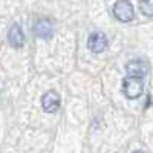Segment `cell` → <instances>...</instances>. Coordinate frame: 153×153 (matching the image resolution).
<instances>
[{"instance_id": "1", "label": "cell", "mask_w": 153, "mask_h": 153, "mask_svg": "<svg viewBox=\"0 0 153 153\" xmlns=\"http://www.w3.org/2000/svg\"><path fill=\"white\" fill-rule=\"evenodd\" d=\"M144 91V83L141 78H132V76H126L123 81V92L127 98L135 100L138 97H141Z\"/></svg>"}, {"instance_id": "2", "label": "cell", "mask_w": 153, "mask_h": 153, "mask_svg": "<svg viewBox=\"0 0 153 153\" xmlns=\"http://www.w3.org/2000/svg\"><path fill=\"white\" fill-rule=\"evenodd\" d=\"M113 16L117 17L120 22H130L133 20L135 17V11H133V6L129 0H118L113 6Z\"/></svg>"}, {"instance_id": "3", "label": "cell", "mask_w": 153, "mask_h": 153, "mask_svg": "<svg viewBox=\"0 0 153 153\" xmlns=\"http://www.w3.org/2000/svg\"><path fill=\"white\" fill-rule=\"evenodd\" d=\"M149 68H147V63L143 60H132L126 65V72L127 76H132V78H141L146 76Z\"/></svg>"}, {"instance_id": "4", "label": "cell", "mask_w": 153, "mask_h": 153, "mask_svg": "<svg viewBox=\"0 0 153 153\" xmlns=\"http://www.w3.org/2000/svg\"><path fill=\"white\" fill-rule=\"evenodd\" d=\"M34 34L40 38H51L54 34V23L45 17L38 19L34 23Z\"/></svg>"}, {"instance_id": "5", "label": "cell", "mask_w": 153, "mask_h": 153, "mask_svg": "<svg viewBox=\"0 0 153 153\" xmlns=\"http://www.w3.org/2000/svg\"><path fill=\"white\" fill-rule=\"evenodd\" d=\"M87 46L89 49L92 51V52L95 54H100V52H103V51L107 48V37L103 34V32H94L89 35V40H87Z\"/></svg>"}, {"instance_id": "6", "label": "cell", "mask_w": 153, "mask_h": 153, "mask_svg": "<svg viewBox=\"0 0 153 153\" xmlns=\"http://www.w3.org/2000/svg\"><path fill=\"white\" fill-rule=\"evenodd\" d=\"M42 106L43 110L48 113H54L57 112V109L60 107V97L58 94H55L54 91H49L42 97Z\"/></svg>"}, {"instance_id": "7", "label": "cell", "mask_w": 153, "mask_h": 153, "mask_svg": "<svg viewBox=\"0 0 153 153\" xmlns=\"http://www.w3.org/2000/svg\"><path fill=\"white\" fill-rule=\"evenodd\" d=\"M8 42L12 48H22L25 43V35L19 25H12L8 32Z\"/></svg>"}, {"instance_id": "8", "label": "cell", "mask_w": 153, "mask_h": 153, "mask_svg": "<svg viewBox=\"0 0 153 153\" xmlns=\"http://www.w3.org/2000/svg\"><path fill=\"white\" fill-rule=\"evenodd\" d=\"M139 9L144 16L153 17V0H139Z\"/></svg>"}, {"instance_id": "9", "label": "cell", "mask_w": 153, "mask_h": 153, "mask_svg": "<svg viewBox=\"0 0 153 153\" xmlns=\"http://www.w3.org/2000/svg\"><path fill=\"white\" fill-rule=\"evenodd\" d=\"M133 153H144V152H141V150H136V152H133Z\"/></svg>"}]
</instances>
